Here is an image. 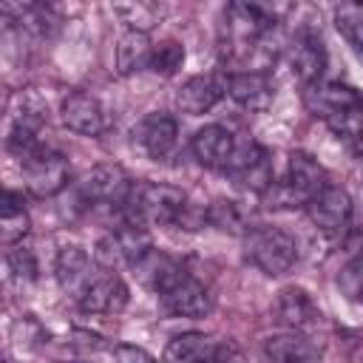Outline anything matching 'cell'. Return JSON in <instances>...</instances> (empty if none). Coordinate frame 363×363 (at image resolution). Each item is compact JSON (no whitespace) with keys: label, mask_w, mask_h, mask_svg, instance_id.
I'll return each mask as SVG.
<instances>
[{"label":"cell","mask_w":363,"mask_h":363,"mask_svg":"<svg viewBox=\"0 0 363 363\" xmlns=\"http://www.w3.org/2000/svg\"><path fill=\"white\" fill-rule=\"evenodd\" d=\"M6 261H9V269L14 272V278H20V281H34L37 278V258H34V250H28L26 244L9 247Z\"/></svg>","instance_id":"29"},{"label":"cell","mask_w":363,"mask_h":363,"mask_svg":"<svg viewBox=\"0 0 363 363\" xmlns=\"http://www.w3.org/2000/svg\"><path fill=\"white\" fill-rule=\"evenodd\" d=\"M190 150L201 167L210 170H227L230 156L235 150V136L224 125H204L193 133Z\"/></svg>","instance_id":"13"},{"label":"cell","mask_w":363,"mask_h":363,"mask_svg":"<svg viewBox=\"0 0 363 363\" xmlns=\"http://www.w3.org/2000/svg\"><path fill=\"white\" fill-rule=\"evenodd\" d=\"M354 150H357V156L363 159V130H360V136L354 139Z\"/></svg>","instance_id":"34"},{"label":"cell","mask_w":363,"mask_h":363,"mask_svg":"<svg viewBox=\"0 0 363 363\" xmlns=\"http://www.w3.org/2000/svg\"><path fill=\"white\" fill-rule=\"evenodd\" d=\"M184 207H187L184 190L173 184L133 182V190L119 213L125 216V221L133 224H179Z\"/></svg>","instance_id":"2"},{"label":"cell","mask_w":363,"mask_h":363,"mask_svg":"<svg viewBox=\"0 0 363 363\" xmlns=\"http://www.w3.org/2000/svg\"><path fill=\"white\" fill-rule=\"evenodd\" d=\"M216 346L218 343H213V337L204 332H184L164 346L162 360L164 363H213Z\"/></svg>","instance_id":"21"},{"label":"cell","mask_w":363,"mask_h":363,"mask_svg":"<svg viewBox=\"0 0 363 363\" xmlns=\"http://www.w3.org/2000/svg\"><path fill=\"white\" fill-rule=\"evenodd\" d=\"M224 94H227V77H221V74H196L179 88L176 105H179L182 113L199 116V113H207Z\"/></svg>","instance_id":"14"},{"label":"cell","mask_w":363,"mask_h":363,"mask_svg":"<svg viewBox=\"0 0 363 363\" xmlns=\"http://www.w3.org/2000/svg\"><path fill=\"white\" fill-rule=\"evenodd\" d=\"M130 269H133V278L142 284V286H147V289H153L156 295H162L164 289H170L182 275H184V269L167 255V252H162V250H147L142 258H136L133 264H130Z\"/></svg>","instance_id":"18"},{"label":"cell","mask_w":363,"mask_h":363,"mask_svg":"<svg viewBox=\"0 0 363 363\" xmlns=\"http://www.w3.org/2000/svg\"><path fill=\"white\" fill-rule=\"evenodd\" d=\"M48 119V102L37 88H20L9 99V130L40 133Z\"/></svg>","instance_id":"20"},{"label":"cell","mask_w":363,"mask_h":363,"mask_svg":"<svg viewBox=\"0 0 363 363\" xmlns=\"http://www.w3.org/2000/svg\"><path fill=\"white\" fill-rule=\"evenodd\" d=\"M54 278H57V284L68 295H74L79 301L82 292L96 278L94 275V267H91V255L82 247H62L60 255H57V261H54Z\"/></svg>","instance_id":"16"},{"label":"cell","mask_w":363,"mask_h":363,"mask_svg":"<svg viewBox=\"0 0 363 363\" xmlns=\"http://www.w3.org/2000/svg\"><path fill=\"white\" fill-rule=\"evenodd\" d=\"M272 318L286 332H309L320 323V309L301 286H284L272 303Z\"/></svg>","instance_id":"7"},{"label":"cell","mask_w":363,"mask_h":363,"mask_svg":"<svg viewBox=\"0 0 363 363\" xmlns=\"http://www.w3.org/2000/svg\"><path fill=\"white\" fill-rule=\"evenodd\" d=\"M289 68L303 85L320 82V74L326 68V48L315 31H301L289 48Z\"/></svg>","instance_id":"17"},{"label":"cell","mask_w":363,"mask_h":363,"mask_svg":"<svg viewBox=\"0 0 363 363\" xmlns=\"http://www.w3.org/2000/svg\"><path fill=\"white\" fill-rule=\"evenodd\" d=\"M28 213L23 207V196L14 190H3L0 196V238L6 247L23 244V238L28 235Z\"/></svg>","instance_id":"22"},{"label":"cell","mask_w":363,"mask_h":363,"mask_svg":"<svg viewBox=\"0 0 363 363\" xmlns=\"http://www.w3.org/2000/svg\"><path fill=\"white\" fill-rule=\"evenodd\" d=\"M68 159L57 150H48V147H40L34 156H28L23 162V182H26V190L37 199H48V196H57L65 184H68Z\"/></svg>","instance_id":"6"},{"label":"cell","mask_w":363,"mask_h":363,"mask_svg":"<svg viewBox=\"0 0 363 363\" xmlns=\"http://www.w3.org/2000/svg\"><path fill=\"white\" fill-rule=\"evenodd\" d=\"M227 94L247 111H267L275 99V88L264 71H235L227 77Z\"/></svg>","instance_id":"19"},{"label":"cell","mask_w":363,"mask_h":363,"mask_svg":"<svg viewBox=\"0 0 363 363\" xmlns=\"http://www.w3.org/2000/svg\"><path fill=\"white\" fill-rule=\"evenodd\" d=\"M184 62V45L176 43V40H164L159 45H153V54H150V62L147 68L159 77H173Z\"/></svg>","instance_id":"27"},{"label":"cell","mask_w":363,"mask_h":363,"mask_svg":"<svg viewBox=\"0 0 363 363\" xmlns=\"http://www.w3.org/2000/svg\"><path fill=\"white\" fill-rule=\"evenodd\" d=\"M244 258L264 275H284L298 258V244L286 230L261 224L244 235Z\"/></svg>","instance_id":"4"},{"label":"cell","mask_w":363,"mask_h":363,"mask_svg":"<svg viewBox=\"0 0 363 363\" xmlns=\"http://www.w3.org/2000/svg\"><path fill=\"white\" fill-rule=\"evenodd\" d=\"M303 102L309 113L320 116L332 133L357 139L363 130V94L343 82H315L306 85Z\"/></svg>","instance_id":"1"},{"label":"cell","mask_w":363,"mask_h":363,"mask_svg":"<svg viewBox=\"0 0 363 363\" xmlns=\"http://www.w3.org/2000/svg\"><path fill=\"white\" fill-rule=\"evenodd\" d=\"M360 57H363V51H360Z\"/></svg>","instance_id":"35"},{"label":"cell","mask_w":363,"mask_h":363,"mask_svg":"<svg viewBox=\"0 0 363 363\" xmlns=\"http://www.w3.org/2000/svg\"><path fill=\"white\" fill-rule=\"evenodd\" d=\"M133 145H139L150 159H167L179 139V125L170 113H147L133 125Z\"/></svg>","instance_id":"8"},{"label":"cell","mask_w":363,"mask_h":363,"mask_svg":"<svg viewBox=\"0 0 363 363\" xmlns=\"http://www.w3.org/2000/svg\"><path fill=\"white\" fill-rule=\"evenodd\" d=\"M128 303V286L113 272H99L79 298V309L88 315H113Z\"/></svg>","instance_id":"15"},{"label":"cell","mask_w":363,"mask_h":363,"mask_svg":"<svg viewBox=\"0 0 363 363\" xmlns=\"http://www.w3.org/2000/svg\"><path fill=\"white\" fill-rule=\"evenodd\" d=\"M113 11L122 17V23L128 26V31H142L147 34L162 17H164V6L150 3V0H133V3H116Z\"/></svg>","instance_id":"25"},{"label":"cell","mask_w":363,"mask_h":363,"mask_svg":"<svg viewBox=\"0 0 363 363\" xmlns=\"http://www.w3.org/2000/svg\"><path fill=\"white\" fill-rule=\"evenodd\" d=\"M306 216L318 230L335 233V230L346 227V221L352 216V196L337 184H326L318 196H312L306 201Z\"/></svg>","instance_id":"9"},{"label":"cell","mask_w":363,"mask_h":363,"mask_svg":"<svg viewBox=\"0 0 363 363\" xmlns=\"http://www.w3.org/2000/svg\"><path fill=\"white\" fill-rule=\"evenodd\" d=\"M60 113H62L65 128H71L74 133H82V136H99L108 125L102 102L94 94H85V91H71L62 99Z\"/></svg>","instance_id":"12"},{"label":"cell","mask_w":363,"mask_h":363,"mask_svg":"<svg viewBox=\"0 0 363 363\" xmlns=\"http://www.w3.org/2000/svg\"><path fill=\"white\" fill-rule=\"evenodd\" d=\"M326 184H329V179H326V170L318 164V159H312L303 150H295L286 159L284 179L272 182L269 190L264 193V199L272 207H306V201L312 196H318Z\"/></svg>","instance_id":"3"},{"label":"cell","mask_w":363,"mask_h":363,"mask_svg":"<svg viewBox=\"0 0 363 363\" xmlns=\"http://www.w3.org/2000/svg\"><path fill=\"white\" fill-rule=\"evenodd\" d=\"M335 28L349 45L363 51V3H340L335 9Z\"/></svg>","instance_id":"26"},{"label":"cell","mask_w":363,"mask_h":363,"mask_svg":"<svg viewBox=\"0 0 363 363\" xmlns=\"http://www.w3.org/2000/svg\"><path fill=\"white\" fill-rule=\"evenodd\" d=\"M113 360L116 363H156V357L147 349L133 346V343H116L113 346Z\"/></svg>","instance_id":"31"},{"label":"cell","mask_w":363,"mask_h":363,"mask_svg":"<svg viewBox=\"0 0 363 363\" xmlns=\"http://www.w3.org/2000/svg\"><path fill=\"white\" fill-rule=\"evenodd\" d=\"M337 286L343 289V295L354 303H363V261L360 258H352L340 275H337Z\"/></svg>","instance_id":"30"},{"label":"cell","mask_w":363,"mask_h":363,"mask_svg":"<svg viewBox=\"0 0 363 363\" xmlns=\"http://www.w3.org/2000/svg\"><path fill=\"white\" fill-rule=\"evenodd\" d=\"M213 363H247V357H244V352L238 349V343L227 340V343H218V346H216Z\"/></svg>","instance_id":"32"},{"label":"cell","mask_w":363,"mask_h":363,"mask_svg":"<svg viewBox=\"0 0 363 363\" xmlns=\"http://www.w3.org/2000/svg\"><path fill=\"white\" fill-rule=\"evenodd\" d=\"M77 190L85 204H111L122 210L133 190V179L119 164H96L79 179Z\"/></svg>","instance_id":"5"},{"label":"cell","mask_w":363,"mask_h":363,"mask_svg":"<svg viewBox=\"0 0 363 363\" xmlns=\"http://www.w3.org/2000/svg\"><path fill=\"white\" fill-rule=\"evenodd\" d=\"M153 43L142 31H125L116 43V74L128 77L133 71H142L150 62Z\"/></svg>","instance_id":"23"},{"label":"cell","mask_w":363,"mask_h":363,"mask_svg":"<svg viewBox=\"0 0 363 363\" xmlns=\"http://www.w3.org/2000/svg\"><path fill=\"white\" fill-rule=\"evenodd\" d=\"M346 247L352 250V258H360V261H363V227H357V230L349 233Z\"/></svg>","instance_id":"33"},{"label":"cell","mask_w":363,"mask_h":363,"mask_svg":"<svg viewBox=\"0 0 363 363\" xmlns=\"http://www.w3.org/2000/svg\"><path fill=\"white\" fill-rule=\"evenodd\" d=\"M207 224H213L224 233H233V235H247L252 230L250 210L235 199H218V201L207 204Z\"/></svg>","instance_id":"24"},{"label":"cell","mask_w":363,"mask_h":363,"mask_svg":"<svg viewBox=\"0 0 363 363\" xmlns=\"http://www.w3.org/2000/svg\"><path fill=\"white\" fill-rule=\"evenodd\" d=\"M159 306L176 318H201L210 312V295L201 281L184 272L170 289L159 295Z\"/></svg>","instance_id":"10"},{"label":"cell","mask_w":363,"mask_h":363,"mask_svg":"<svg viewBox=\"0 0 363 363\" xmlns=\"http://www.w3.org/2000/svg\"><path fill=\"white\" fill-rule=\"evenodd\" d=\"M267 363H320L323 349L306 332H281L269 335L261 346Z\"/></svg>","instance_id":"11"},{"label":"cell","mask_w":363,"mask_h":363,"mask_svg":"<svg viewBox=\"0 0 363 363\" xmlns=\"http://www.w3.org/2000/svg\"><path fill=\"white\" fill-rule=\"evenodd\" d=\"M94 264L99 267V269H116V267H122V264H128V255H125V250H122V241H119V235H116V230L113 233H108V235H102L96 244H94Z\"/></svg>","instance_id":"28"}]
</instances>
